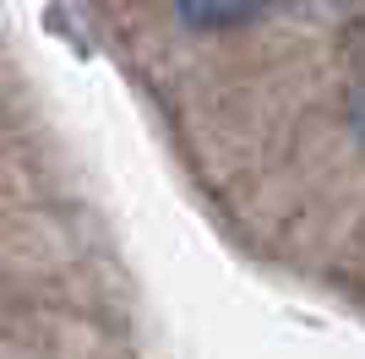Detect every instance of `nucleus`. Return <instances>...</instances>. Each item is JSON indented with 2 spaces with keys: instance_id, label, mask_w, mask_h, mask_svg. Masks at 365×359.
<instances>
[{
  "instance_id": "nucleus-1",
  "label": "nucleus",
  "mask_w": 365,
  "mask_h": 359,
  "mask_svg": "<svg viewBox=\"0 0 365 359\" xmlns=\"http://www.w3.org/2000/svg\"><path fill=\"white\" fill-rule=\"evenodd\" d=\"M273 0H175V22L191 33H218V28H240L251 16H262Z\"/></svg>"
}]
</instances>
